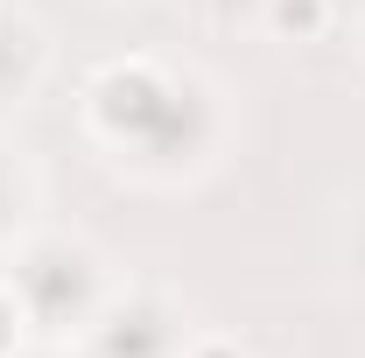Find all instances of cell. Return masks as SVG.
<instances>
[{
    "mask_svg": "<svg viewBox=\"0 0 365 358\" xmlns=\"http://www.w3.org/2000/svg\"><path fill=\"white\" fill-rule=\"evenodd\" d=\"M323 0H274V29H288V36H317L323 29Z\"/></svg>",
    "mask_w": 365,
    "mask_h": 358,
    "instance_id": "1",
    "label": "cell"
},
{
    "mask_svg": "<svg viewBox=\"0 0 365 358\" xmlns=\"http://www.w3.org/2000/svg\"><path fill=\"white\" fill-rule=\"evenodd\" d=\"M197 358H232V352H225V344H204V352H197Z\"/></svg>",
    "mask_w": 365,
    "mask_h": 358,
    "instance_id": "2",
    "label": "cell"
}]
</instances>
